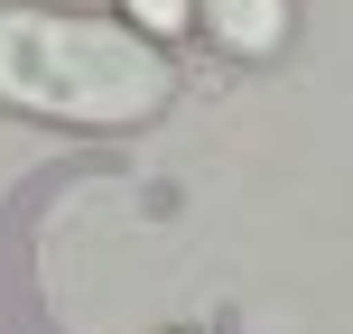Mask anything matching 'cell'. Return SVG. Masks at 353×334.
<instances>
[{"label": "cell", "instance_id": "obj_1", "mask_svg": "<svg viewBox=\"0 0 353 334\" xmlns=\"http://www.w3.org/2000/svg\"><path fill=\"white\" fill-rule=\"evenodd\" d=\"M168 103H176V65L130 19L0 0V112L65 121V130H140Z\"/></svg>", "mask_w": 353, "mask_h": 334}, {"label": "cell", "instance_id": "obj_2", "mask_svg": "<svg viewBox=\"0 0 353 334\" xmlns=\"http://www.w3.org/2000/svg\"><path fill=\"white\" fill-rule=\"evenodd\" d=\"M195 28L232 56V65H270L298 37V0H195Z\"/></svg>", "mask_w": 353, "mask_h": 334}, {"label": "cell", "instance_id": "obj_3", "mask_svg": "<svg viewBox=\"0 0 353 334\" xmlns=\"http://www.w3.org/2000/svg\"><path fill=\"white\" fill-rule=\"evenodd\" d=\"M121 19L140 37H186L195 28V0H121Z\"/></svg>", "mask_w": 353, "mask_h": 334}]
</instances>
